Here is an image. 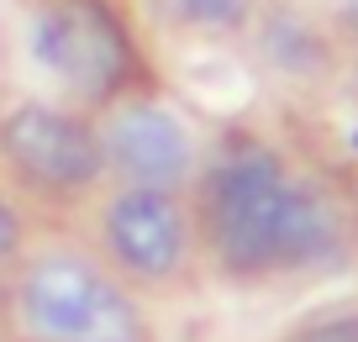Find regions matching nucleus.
I'll return each instance as SVG.
<instances>
[{
  "label": "nucleus",
  "instance_id": "obj_1",
  "mask_svg": "<svg viewBox=\"0 0 358 342\" xmlns=\"http://www.w3.org/2000/svg\"><path fill=\"white\" fill-rule=\"evenodd\" d=\"M195 237L232 279L322 269L343 253L332 200L264 143H227L195 185Z\"/></svg>",
  "mask_w": 358,
  "mask_h": 342
},
{
  "label": "nucleus",
  "instance_id": "obj_2",
  "mask_svg": "<svg viewBox=\"0 0 358 342\" xmlns=\"http://www.w3.org/2000/svg\"><path fill=\"white\" fill-rule=\"evenodd\" d=\"M16 321L37 342H143V311L79 253H43L16 279Z\"/></svg>",
  "mask_w": 358,
  "mask_h": 342
},
{
  "label": "nucleus",
  "instance_id": "obj_3",
  "mask_svg": "<svg viewBox=\"0 0 358 342\" xmlns=\"http://www.w3.org/2000/svg\"><path fill=\"white\" fill-rule=\"evenodd\" d=\"M0 164L43 200H79L106 174L101 132L53 100H22L0 116Z\"/></svg>",
  "mask_w": 358,
  "mask_h": 342
},
{
  "label": "nucleus",
  "instance_id": "obj_4",
  "mask_svg": "<svg viewBox=\"0 0 358 342\" xmlns=\"http://www.w3.org/2000/svg\"><path fill=\"white\" fill-rule=\"evenodd\" d=\"M32 58L79 100H111L132 79V37L106 0H48L32 16Z\"/></svg>",
  "mask_w": 358,
  "mask_h": 342
},
{
  "label": "nucleus",
  "instance_id": "obj_5",
  "mask_svg": "<svg viewBox=\"0 0 358 342\" xmlns=\"http://www.w3.org/2000/svg\"><path fill=\"white\" fill-rule=\"evenodd\" d=\"M106 258L137 285H174L195 243V221L169 190L122 185L101 211Z\"/></svg>",
  "mask_w": 358,
  "mask_h": 342
},
{
  "label": "nucleus",
  "instance_id": "obj_6",
  "mask_svg": "<svg viewBox=\"0 0 358 342\" xmlns=\"http://www.w3.org/2000/svg\"><path fill=\"white\" fill-rule=\"evenodd\" d=\"M101 153L122 185L143 190H174L195 169L190 127L153 100H127L111 111V122L101 127Z\"/></svg>",
  "mask_w": 358,
  "mask_h": 342
},
{
  "label": "nucleus",
  "instance_id": "obj_7",
  "mask_svg": "<svg viewBox=\"0 0 358 342\" xmlns=\"http://www.w3.org/2000/svg\"><path fill=\"white\" fill-rule=\"evenodd\" d=\"M253 11L258 0H174V16L201 32H237L253 22Z\"/></svg>",
  "mask_w": 358,
  "mask_h": 342
},
{
  "label": "nucleus",
  "instance_id": "obj_8",
  "mask_svg": "<svg viewBox=\"0 0 358 342\" xmlns=\"http://www.w3.org/2000/svg\"><path fill=\"white\" fill-rule=\"evenodd\" d=\"M295 342H358V311H337L295 332Z\"/></svg>",
  "mask_w": 358,
  "mask_h": 342
},
{
  "label": "nucleus",
  "instance_id": "obj_9",
  "mask_svg": "<svg viewBox=\"0 0 358 342\" xmlns=\"http://www.w3.org/2000/svg\"><path fill=\"white\" fill-rule=\"evenodd\" d=\"M16 248H22V211L0 195V264H6Z\"/></svg>",
  "mask_w": 358,
  "mask_h": 342
},
{
  "label": "nucleus",
  "instance_id": "obj_10",
  "mask_svg": "<svg viewBox=\"0 0 358 342\" xmlns=\"http://www.w3.org/2000/svg\"><path fill=\"white\" fill-rule=\"evenodd\" d=\"M353 221H358V216H353Z\"/></svg>",
  "mask_w": 358,
  "mask_h": 342
}]
</instances>
